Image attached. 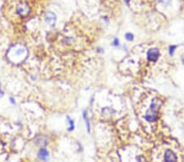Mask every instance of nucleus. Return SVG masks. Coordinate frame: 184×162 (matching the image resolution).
<instances>
[{
  "instance_id": "nucleus-1",
  "label": "nucleus",
  "mask_w": 184,
  "mask_h": 162,
  "mask_svg": "<svg viewBox=\"0 0 184 162\" xmlns=\"http://www.w3.org/2000/svg\"><path fill=\"white\" fill-rule=\"evenodd\" d=\"M158 106H159V104H158L157 100H153L151 104V106H150L149 110L147 111L146 116H145V119L148 122H153V121H155L157 120Z\"/></svg>"
},
{
  "instance_id": "nucleus-2",
  "label": "nucleus",
  "mask_w": 184,
  "mask_h": 162,
  "mask_svg": "<svg viewBox=\"0 0 184 162\" xmlns=\"http://www.w3.org/2000/svg\"><path fill=\"white\" fill-rule=\"evenodd\" d=\"M16 12L19 17L22 18L28 17L30 12V8L29 4L25 1L19 2L16 8Z\"/></svg>"
},
{
  "instance_id": "nucleus-3",
  "label": "nucleus",
  "mask_w": 184,
  "mask_h": 162,
  "mask_svg": "<svg viewBox=\"0 0 184 162\" xmlns=\"http://www.w3.org/2000/svg\"><path fill=\"white\" fill-rule=\"evenodd\" d=\"M160 57V51L158 48H151L147 52V58L150 62H155L156 61L158 60Z\"/></svg>"
},
{
  "instance_id": "nucleus-4",
  "label": "nucleus",
  "mask_w": 184,
  "mask_h": 162,
  "mask_svg": "<svg viewBox=\"0 0 184 162\" xmlns=\"http://www.w3.org/2000/svg\"><path fill=\"white\" fill-rule=\"evenodd\" d=\"M165 162H176L177 161L176 154L171 150H167L165 153Z\"/></svg>"
},
{
  "instance_id": "nucleus-5",
  "label": "nucleus",
  "mask_w": 184,
  "mask_h": 162,
  "mask_svg": "<svg viewBox=\"0 0 184 162\" xmlns=\"http://www.w3.org/2000/svg\"><path fill=\"white\" fill-rule=\"evenodd\" d=\"M45 21H46V22L47 24L52 26L54 24H55L56 17H55V15H54L52 12H47V15H46V17H45Z\"/></svg>"
},
{
  "instance_id": "nucleus-6",
  "label": "nucleus",
  "mask_w": 184,
  "mask_h": 162,
  "mask_svg": "<svg viewBox=\"0 0 184 162\" xmlns=\"http://www.w3.org/2000/svg\"><path fill=\"white\" fill-rule=\"evenodd\" d=\"M48 152H47L44 148H41L39 152V158L41 159L42 160H46L48 158Z\"/></svg>"
},
{
  "instance_id": "nucleus-7",
  "label": "nucleus",
  "mask_w": 184,
  "mask_h": 162,
  "mask_svg": "<svg viewBox=\"0 0 184 162\" xmlns=\"http://www.w3.org/2000/svg\"><path fill=\"white\" fill-rule=\"evenodd\" d=\"M84 120H85V124H86V126H87L88 132L89 133V132H90V122H89V119H88V117L87 111H84Z\"/></svg>"
},
{
  "instance_id": "nucleus-8",
  "label": "nucleus",
  "mask_w": 184,
  "mask_h": 162,
  "mask_svg": "<svg viewBox=\"0 0 184 162\" xmlns=\"http://www.w3.org/2000/svg\"><path fill=\"white\" fill-rule=\"evenodd\" d=\"M67 119L69 120L68 121H69V124H70V129H69V130L70 131H72L74 129V121L69 117V116H67Z\"/></svg>"
},
{
  "instance_id": "nucleus-9",
  "label": "nucleus",
  "mask_w": 184,
  "mask_h": 162,
  "mask_svg": "<svg viewBox=\"0 0 184 162\" xmlns=\"http://www.w3.org/2000/svg\"><path fill=\"white\" fill-rule=\"evenodd\" d=\"M125 38L127 40H128V41H132V40L133 39V35L130 33H127L125 35Z\"/></svg>"
},
{
  "instance_id": "nucleus-10",
  "label": "nucleus",
  "mask_w": 184,
  "mask_h": 162,
  "mask_svg": "<svg viewBox=\"0 0 184 162\" xmlns=\"http://www.w3.org/2000/svg\"><path fill=\"white\" fill-rule=\"evenodd\" d=\"M175 48H176V46H174V45L170 46V47H169V54H170V55H171V56L174 54V52Z\"/></svg>"
},
{
  "instance_id": "nucleus-11",
  "label": "nucleus",
  "mask_w": 184,
  "mask_h": 162,
  "mask_svg": "<svg viewBox=\"0 0 184 162\" xmlns=\"http://www.w3.org/2000/svg\"><path fill=\"white\" fill-rule=\"evenodd\" d=\"M119 44H120L119 40H118L117 39H115L114 42H113V45H114V46H115V47H117V46H119Z\"/></svg>"
},
{
  "instance_id": "nucleus-12",
  "label": "nucleus",
  "mask_w": 184,
  "mask_h": 162,
  "mask_svg": "<svg viewBox=\"0 0 184 162\" xmlns=\"http://www.w3.org/2000/svg\"><path fill=\"white\" fill-rule=\"evenodd\" d=\"M10 100H11V102L12 103V104H15V99L13 98H10Z\"/></svg>"
},
{
  "instance_id": "nucleus-13",
  "label": "nucleus",
  "mask_w": 184,
  "mask_h": 162,
  "mask_svg": "<svg viewBox=\"0 0 184 162\" xmlns=\"http://www.w3.org/2000/svg\"><path fill=\"white\" fill-rule=\"evenodd\" d=\"M125 3H127L128 4L129 3V2H130V0H125Z\"/></svg>"
},
{
  "instance_id": "nucleus-14",
  "label": "nucleus",
  "mask_w": 184,
  "mask_h": 162,
  "mask_svg": "<svg viewBox=\"0 0 184 162\" xmlns=\"http://www.w3.org/2000/svg\"><path fill=\"white\" fill-rule=\"evenodd\" d=\"M2 93V91H1V84H0V95H1Z\"/></svg>"
},
{
  "instance_id": "nucleus-15",
  "label": "nucleus",
  "mask_w": 184,
  "mask_h": 162,
  "mask_svg": "<svg viewBox=\"0 0 184 162\" xmlns=\"http://www.w3.org/2000/svg\"><path fill=\"white\" fill-rule=\"evenodd\" d=\"M182 62H183V64H184V57H183V58H182Z\"/></svg>"
}]
</instances>
